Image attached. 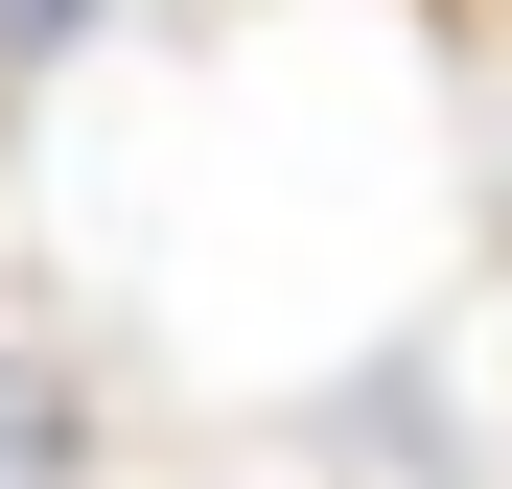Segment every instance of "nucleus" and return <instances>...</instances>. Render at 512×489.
<instances>
[{"label":"nucleus","mask_w":512,"mask_h":489,"mask_svg":"<svg viewBox=\"0 0 512 489\" xmlns=\"http://www.w3.org/2000/svg\"><path fill=\"white\" fill-rule=\"evenodd\" d=\"M70 466H94V420H70V373L0 326V489H70Z\"/></svg>","instance_id":"nucleus-1"}]
</instances>
